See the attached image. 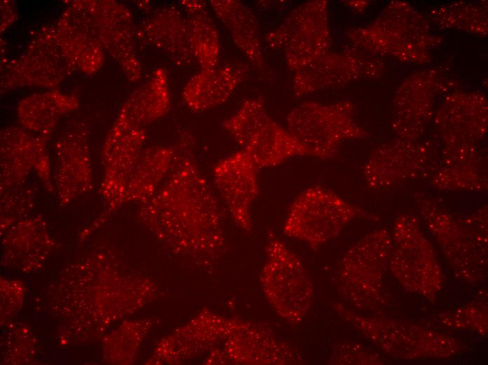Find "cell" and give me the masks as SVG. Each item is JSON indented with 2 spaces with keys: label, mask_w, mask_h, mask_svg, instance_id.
Segmentation results:
<instances>
[{
  "label": "cell",
  "mask_w": 488,
  "mask_h": 365,
  "mask_svg": "<svg viewBox=\"0 0 488 365\" xmlns=\"http://www.w3.org/2000/svg\"><path fill=\"white\" fill-rule=\"evenodd\" d=\"M242 63L202 69L184 85L182 95L186 105L194 112L210 109L229 100L248 74Z\"/></svg>",
  "instance_id": "21"
},
{
  "label": "cell",
  "mask_w": 488,
  "mask_h": 365,
  "mask_svg": "<svg viewBox=\"0 0 488 365\" xmlns=\"http://www.w3.org/2000/svg\"><path fill=\"white\" fill-rule=\"evenodd\" d=\"M97 27L102 46L132 83L142 78L136 49V26L130 9L114 0H82Z\"/></svg>",
  "instance_id": "14"
},
{
  "label": "cell",
  "mask_w": 488,
  "mask_h": 365,
  "mask_svg": "<svg viewBox=\"0 0 488 365\" xmlns=\"http://www.w3.org/2000/svg\"><path fill=\"white\" fill-rule=\"evenodd\" d=\"M209 4L238 48L252 65L262 69L264 57L262 40L258 22L252 10L238 0H210Z\"/></svg>",
  "instance_id": "24"
},
{
  "label": "cell",
  "mask_w": 488,
  "mask_h": 365,
  "mask_svg": "<svg viewBox=\"0 0 488 365\" xmlns=\"http://www.w3.org/2000/svg\"><path fill=\"white\" fill-rule=\"evenodd\" d=\"M53 181L61 205H65L93 188L90 132L80 120L70 122L54 145Z\"/></svg>",
  "instance_id": "13"
},
{
  "label": "cell",
  "mask_w": 488,
  "mask_h": 365,
  "mask_svg": "<svg viewBox=\"0 0 488 365\" xmlns=\"http://www.w3.org/2000/svg\"><path fill=\"white\" fill-rule=\"evenodd\" d=\"M37 192L38 188L33 184L0 190L1 227L4 228L6 224L14 221L16 215L31 209Z\"/></svg>",
  "instance_id": "32"
},
{
  "label": "cell",
  "mask_w": 488,
  "mask_h": 365,
  "mask_svg": "<svg viewBox=\"0 0 488 365\" xmlns=\"http://www.w3.org/2000/svg\"><path fill=\"white\" fill-rule=\"evenodd\" d=\"M423 220L456 276L477 283L487 274V235L466 228L436 204L423 198L419 203Z\"/></svg>",
  "instance_id": "10"
},
{
  "label": "cell",
  "mask_w": 488,
  "mask_h": 365,
  "mask_svg": "<svg viewBox=\"0 0 488 365\" xmlns=\"http://www.w3.org/2000/svg\"><path fill=\"white\" fill-rule=\"evenodd\" d=\"M238 321L205 310L163 339L157 357L161 363L174 364L210 351L223 343Z\"/></svg>",
  "instance_id": "18"
},
{
  "label": "cell",
  "mask_w": 488,
  "mask_h": 365,
  "mask_svg": "<svg viewBox=\"0 0 488 365\" xmlns=\"http://www.w3.org/2000/svg\"><path fill=\"white\" fill-rule=\"evenodd\" d=\"M171 108L168 72L156 69L150 78L134 90L122 104L109 133L119 134L165 117Z\"/></svg>",
  "instance_id": "20"
},
{
  "label": "cell",
  "mask_w": 488,
  "mask_h": 365,
  "mask_svg": "<svg viewBox=\"0 0 488 365\" xmlns=\"http://www.w3.org/2000/svg\"><path fill=\"white\" fill-rule=\"evenodd\" d=\"M209 354L210 364L287 365L301 364V355L268 325L239 319L222 343Z\"/></svg>",
  "instance_id": "11"
},
{
  "label": "cell",
  "mask_w": 488,
  "mask_h": 365,
  "mask_svg": "<svg viewBox=\"0 0 488 365\" xmlns=\"http://www.w3.org/2000/svg\"><path fill=\"white\" fill-rule=\"evenodd\" d=\"M49 138L22 127L8 126L0 132V190L25 184L34 171L49 193L55 192Z\"/></svg>",
  "instance_id": "12"
},
{
  "label": "cell",
  "mask_w": 488,
  "mask_h": 365,
  "mask_svg": "<svg viewBox=\"0 0 488 365\" xmlns=\"http://www.w3.org/2000/svg\"><path fill=\"white\" fill-rule=\"evenodd\" d=\"M265 41L283 54L289 69L299 70L327 53L330 46L327 1H308L295 7Z\"/></svg>",
  "instance_id": "8"
},
{
  "label": "cell",
  "mask_w": 488,
  "mask_h": 365,
  "mask_svg": "<svg viewBox=\"0 0 488 365\" xmlns=\"http://www.w3.org/2000/svg\"><path fill=\"white\" fill-rule=\"evenodd\" d=\"M333 364H381L379 355L359 344H341L333 351Z\"/></svg>",
  "instance_id": "33"
},
{
  "label": "cell",
  "mask_w": 488,
  "mask_h": 365,
  "mask_svg": "<svg viewBox=\"0 0 488 365\" xmlns=\"http://www.w3.org/2000/svg\"><path fill=\"white\" fill-rule=\"evenodd\" d=\"M2 65L1 93L22 87L53 90L77 71L57 41L54 24L39 29L24 52Z\"/></svg>",
  "instance_id": "9"
},
{
  "label": "cell",
  "mask_w": 488,
  "mask_h": 365,
  "mask_svg": "<svg viewBox=\"0 0 488 365\" xmlns=\"http://www.w3.org/2000/svg\"><path fill=\"white\" fill-rule=\"evenodd\" d=\"M1 33L11 26L18 18V13L14 1L10 0L1 1Z\"/></svg>",
  "instance_id": "34"
},
{
  "label": "cell",
  "mask_w": 488,
  "mask_h": 365,
  "mask_svg": "<svg viewBox=\"0 0 488 365\" xmlns=\"http://www.w3.org/2000/svg\"><path fill=\"white\" fill-rule=\"evenodd\" d=\"M333 307L340 318L395 359H447L463 350L456 338L410 321L358 314L341 303Z\"/></svg>",
  "instance_id": "2"
},
{
  "label": "cell",
  "mask_w": 488,
  "mask_h": 365,
  "mask_svg": "<svg viewBox=\"0 0 488 365\" xmlns=\"http://www.w3.org/2000/svg\"><path fill=\"white\" fill-rule=\"evenodd\" d=\"M360 60L328 52L294 72L292 91L301 97L348 82L362 72Z\"/></svg>",
  "instance_id": "23"
},
{
  "label": "cell",
  "mask_w": 488,
  "mask_h": 365,
  "mask_svg": "<svg viewBox=\"0 0 488 365\" xmlns=\"http://www.w3.org/2000/svg\"><path fill=\"white\" fill-rule=\"evenodd\" d=\"M423 162L420 156L388 157L380 149L365 163L363 176L370 187L385 189L414 177L420 171Z\"/></svg>",
  "instance_id": "28"
},
{
  "label": "cell",
  "mask_w": 488,
  "mask_h": 365,
  "mask_svg": "<svg viewBox=\"0 0 488 365\" xmlns=\"http://www.w3.org/2000/svg\"><path fill=\"white\" fill-rule=\"evenodd\" d=\"M258 168L243 150L220 160L213 168L215 185L234 222L248 233L252 229V206L259 191Z\"/></svg>",
  "instance_id": "16"
},
{
  "label": "cell",
  "mask_w": 488,
  "mask_h": 365,
  "mask_svg": "<svg viewBox=\"0 0 488 365\" xmlns=\"http://www.w3.org/2000/svg\"><path fill=\"white\" fill-rule=\"evenodd\" d=\"M266 259L260 281L264 296L276 312L297 325L312 303L313 287L300 258L273 232H268Z\"/></svg>",
  "instance_id": "5"
},
{
  "label": "cell",
  "mask_w": 488,
  "mask_h": 365,
  "mask_svg": "<svg viewBox=\"0 0 488 365\" xmlns=\"http://www.w3.org/2000/svg\"><path fill=\"white\" fill-rule=\"evenodd\" d=\"M242 150L259 168L276 166L295 157L309 156L288 130L271 118L255 132Z\"/></svg>",
  "instance_id": "26"
},
{
  "label": "cell",
  "mask_w": 488,
  "mask_h": 365,
  "mask_svg": "<svg viewBox=\"0 0 488 365\" xmlns=\"http://www.w3.org/2000/svg\"><path fill=\"white\" fill-rule=\"evenodd\" d=\"M142 204L140 220L171 252L212 261L224 251L222 209L185 141L176 147L162 185Z\"/></svg>",
  "instance_id": "1"
},
{
  "label": "cell",
  "mask_w": 488,
  "mask_h": 365,
  "mask_svg": "<svg viewBox=\"0 0 488 365\" xmlns=\"http://www.w3.org/2000/svg\"><path fill=\"white\" fill-rule=\"evenodd\" d=\"M146 138L144 128L119 134L107 133L105 136L101 150L104 172L99 192L107 208L100 219L122 206L128 179L144 150Z\"/></svg>",
  "instance_id": "15"
},
{
  "label": "cell",
  "mask_w": 488,
  "mask_h": 365,
  "mask_svg": "<svg viewBox=\"0 0 488 365\" xmlns=\"http://www.w3.org/2000/svg\"><path fill=\"white\" fill-rule=\"evenodd\" d=\"M376 216L345 201L322 186L309 187L291 204L283 225L284 234L316 251L337 237L351 221Z\"/></svg>",
  "instance_id": "3"
},
{
  "label": "cell",
  "mask_w": 488,
  "mask_h": 365,
  "mask_svg": "<svg viewBox=\"0 0 488 365\" xmlns=\"http://www.w3.org/2000/svg\"><path fill=\"white\" fill-rule=\"evenodd\" d=\"M443 324L456 329H470L482 335L487 333V307L473 303L444 312L440 316Z\"/></svg>",
  "instance_id": "31"
},
{
  "label": "cell",
  "mask_w": 488,
  "mask_h": 365,
  "mask_svg": "<svg viewBox=\"0 0 488 365\" xmlns=\"http://www.w3.org/2000/svg\"><path fill=\"white\" fill-rule=\"evenodd\" d=\"M79 103L76 94L55 89L29 95L18 105V119L25 129L50 138L61 119L77 110Z\"/></svg>",
  "instance_id": "22"
},
{
  "label": "cell",
  "mask_w": 488,
  "mask_h": 365,
  "mask_svg": "<svg viewBox=\"0 0 488 365\" xmlns=\"http://www.w3.org/2000/svg\"><path fill=\"white\" fill-rule=\"evenodd\" d=\"M271 117L262 97L250 98L240 105L236 112L223 122V127L244 148L255 132Z\"/></svg>",
  "instance_id": "29"
},
{
  "label": "cell",
  "mask_w": 488,
  "mask_h": 365,
  "mask_svg": "<svg viewBox=\"0 0 488 365\" xmlns=\"http://www.w3.org/2000/svg\"><path fill=\"white\" fill-rule=\"evenodd\" d=\"M432 182L441 190H480L487 187L484 172L472 162L445 165L434 173Z\"/></svg>",
  "instance_id": "30"
},
{
  "label": "cell",
  "mask_w": 488,
  "mask_h": 365,
  "mask_svg": "<svg viewBox=\"0 0 488 365\" xmlns=\"http://www.w3.org/2000/svg\"><path fill=\"white\" fill-rule=\"evenodd\" d=\"M388 265L407 291L434 300L443 286L442 271L431 241L413 215L396 219Z\"/></svg>",
  "instance_id": "6"
},
{
  "label": "cell",
  "mask_w": 488,
  "mask_h": 365,
  "mask_svg": "<svg viewBox=\"0 0 488 365\" xmlns=\"http://www.w3.org/2000/svg\"><path fill=\"white\" fill-rule=\"evenodd\" d=\"M179 4L186 13L194 59L202 69L217 67L220 54L219 34L205 3L182 0Z\"/></svg>",
  "instance_id": "27"
},
{
  "label": "cell",
  "mask_w": 488,
  "mask_h": 365,
  "mask_svg": "<svg viewBox=\"0 0 488 365\" xmlns=\"http://www.w3.org/2000/svg\"><path fill=\"white\" fill-rule=\"evenodd\" d=\"M54 27L57 41L77 70L91 75L100 69L104 49L82 0L70 1Z\"/></svg>",
  "instance_id": "17"
},
{
  "label": "cell",
  "mask_w": 488,
  "mask_h": 365,
  "mask_svg": "<svg viewBox=\"0 0 488 365\" xmlns=\"http://www.w3.org/2000/svg\"><path fill=\"white\" fill-rule=\"evenodd\" d=\"M392 246V236L381 229L362 237L343 256L337 274L339 292L356 309L374 311L385 305L383 278Z\"/></svg>",
  "instance_id": "4"
},
{
  "label": "cell",
  "mask_w": 488,
  "mask_h": 365,
  "mask_svg": "<svg viewBox=\"0 0 488 365\" xmlns=\"http://www.w3.org/2000/svg\"><path fill=\"white\" fill-rule=\"evenodd\" d=\"M353 111L348 102L304 101L287 114V129L309 156L332 158L344 141L366 136V132L355 122Z\"/></svg>",
  "instance_id": "7"
},
{
  "label": "cell",
  "mask_w": 488,
  "mask_h": 365,
  "mask_svg": "<svg viewBox=\"0 0 488 365\" xmlns=\"http://www.w3.org/2000/svg\"><path fill=\"white\" fill-rule=\"evenodd\" d=\"M176 147L154 145L144 148L128 179L122 205L144 203L156 192L168 175Z\"/></svg>",
  "instance_id": "25"
},
{
  "label": "cell",
  "mask_w": 488,
  "mask_h": 365,
  "mask_svg": "<svg viewBox=\"0 0 488 365\" xmlns=\"http://www.w3.org/2000/svg\"><path fill=\"white\" fill-rule=\"evenodd\" d=\"M136 36L177 67H188L194 59L186 17L175 6H163L144 19L136 27Z\"/></svg>",
  "instance_id": "19"
}]
</instances>
